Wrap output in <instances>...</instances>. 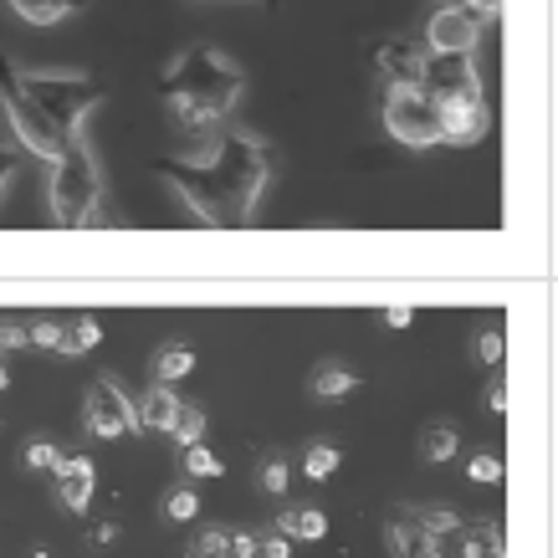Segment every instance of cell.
<instances>
[{"label": "cell", "instance_id": "cell-1", "mask_svg": "<svg viewBox=\"0 0 558 558\" xmlns=\"http://www.w3.org/2000/svg\"><path fill=\"white\" fill-rule=\"evenodd\" d=\"M159 180L185 201L190 216H201L205 226H246L256 216V205L267 195L271 180V149L256 134L241 129H216L210 144L195 154L170 159Z\"/></svg>", "mask_w": 558, "mask_h": 558}, {"label": "cell", "instance_id": "cell-2", "mask_svg": "<svg viewBox=\"0 0 558 558\" xmlns=\"http://www.w3.org/2000/svg\"><path fill=\"white\" fill-rule=\"evenodd\" d=\"M241 87H246L241 68L216 47L180 51L170 62V72H165V102H170L174 123L190 129V134H201V129L216 134L220 119L241 102Z\"/></svg>", "mask_w": 558, "mask_h": 558}, {"label": "cell", "instance_id": "cell-3", "mask_svg": "<svg viewBox=\"0 0 558 558\" xmlns=\"http://www.w3.org/2000/svg\"><path fill=\"white\" fill-rule=\"evenodd\" d=\"M102 170L87 134H77L47 170V210L57 226H98L102 220Z\"/></svg>", "mask_w": 558, "mask_h": 558}, {"label": "cell", "instance_id": "cell-4", "mask_svg": "<svg viewBox=\"0 0 558 558\" xmlns=\"http://www.w3.org/2000/svg\"><path fill=\"white\" fill-rule=\"evenodd\" d=\"M26 98L47 113L68 138H77L93 119V108L102 102V87L93 77H77V72H16Z\"/></svg>", "mask_w": 558, "mask_h": 558}, {"label": "cell", "instance_id": "cell-5", "mask_svg": "<svg viewBox=\"0 0 558 558\" xmlns=\"http://www.w3.org/2000/svg\"><path fill=\"white\" fill-rule=\"evenodd\" d=\"M0 108H5V119H11V134H16L36 159H47L51 165V159L72 144V138L62 134V129H57V123H51L32 98H26V87H21V77H16L11 62H0Z\"/></svg>", "mask_w": 558, "mask_h": 558}, {"label": "cell", "instance_id": "cell-6", "mask_svg": "<svg viewBox=\"0 0 558 558\" xmlns=\"http://www.w3.org/2000/svg\"><path fill=\"white\" fill-rule=\"evenodd\" d=\"M379 119L400 144L410 149H430L440 144V102L425 87H389L385 83V102H379Z\"/></svg>", "mask_w": 558, "mask_h": 558}, {"label": "cell", "instance_id": "cell-7", "mask_svg": "<svg viewBox=\"0 0 558 558\" xmlns=\"http://www.w3.org/2000/svg\"><path fill=\"white\" fill-rule=\"evenodd\" d=\"M83 425H87V436H98V440H123L129 430H138V405L123 395L119 379H93L87 385V400H83Z\"/></svg>", "mask_w": 558, "mask_h": 558}, {"label": "cell", "instance_id": "cell-8", "mask_svg": "<svg viewBox=\"0 0 558 558\" xmlns=\"http://www.w3.org/2000/svg\"><path fill=\"white\" fill-rule=\"evenodd\" d=\"M421 87L436 102H446V98H476V93H482L476 57H466V51H425V77H421Z\"/></svg>", "mask_w": 558, "mask_h": 558}, {"label": "cell", "instance_id": "cell-9", "mask_svg": "<svg viewBox=\"0 0 558 558\" xmlns=\"http://www.w3.org/2000/svg\"><path fill=\"white\" fill-rule=\"evenodd\" d=\"M482 32H487V26H482L461 0H451V5H440L436 16L425 21V51H466V57H476Z\"/></svg>", "mask_w": 558, "mask_h": 558}, {"label": "cell", "instance_id": "cell-10", "mask_svg": "<svg viewBox=\"0 0 558 558\" xmlns=\"http://www.w3.org/2000/svg\"><path fill=\"white\" fill-rule=\"evenodd\" d=\"M385 543H389V554L395 558H451L446 554V543H440L410 508H400L385 523Z\"/></svg>", "mask_w": 558, "mask_h": 558}, {"label": "cell", "instance_id": "cell-11", "mask_svg": "<svg viewBox=\"0 0 558 558\" xmlns=\"http://www.w3.org/2000/svg\"><path fill=\"white\" fill-rule=\"evenodd\" d=\"M487 102L476 98H446L440 102V144H476L487 138Z\"/></svg>", "mask_w": 558, "mask_h": 558}, {"label": "cell", "instance_id": "cell-12", "mask_svg": "<svg viewBox=\"0 0 558 558\" xmlns=\"http://www.w3.org/2000/svg\"><path fill=\"white\" fill-rule=\"evenodd\" d=\"M374 68H379V77H385L389 87H421L425 77V47H415V41H379L374 47Z\"/></svg>", "mask_w": 558, "mask_h": 558}, {"label": "cell", "instance_id": "cell-13", "mask_svg": "<svg viewBox=\"0 0 558 558\" xmlns=\"http://www.w3.org/2000/svg\"><path fill=\"white\" fill-rule=\"evenodd\" d=\"M57 502L68 512H87V502H93V487H98V472H93V461L87 457H62V466H57Z\"/></svg>", "mask_w": 558, "mask_h": 558}, {"label": "cell", "instance_id": "cell-14", "mask_svg": "<svg viewBox=\"0 0 558 558\" xmlns=\"http://www.w3.org/2000/svg\"><path fill=\"white\" fill-rule=\"evenodd\" d=\"M134 405H138V430H165V436H170L174 415H180V405H185V400L174 395V385H149Z\"/></svg>", "mask_w": 558, "mask_h": 558}, {"label": "cell", "instance_id": "cell-15", "mask_svg": "<svg viewBox=\"0 0 558 558\" xmlns=\"http://www.w3.org/2000/svg\"><path fill=\"white\" fill-rule=\"evenodd\" d=\"M271 527H277L288 543H318V538H328V512H318V508H282Z\"/></svg>", "mask_w": 558, "mask_h": 558}, {"label": "cell", "instance_id": "cell-16", "mask_svg": "<svg viewBox=\"0 0 558 558\" xmlns=\"http://www.w3.org/2000/svg\"><path fill=\"white\" fill-rule=\"evenodd\" d=\"M190 369H195V349L190 343H159V354H154V385H174Z\"/></svg>", "mask_w": 558, "mask_h": 558}, {"label": "cell", "instance_id": "cell-17", "mask_svg": "<svg viewBox=\"0 0 558 558\" xmlns=\"http://www.w3.org/2000/svg\"><path fill=\"white\" fill-rule=\"evenodd\" d=\"M457 543H461V558H508L502 554V533L492 523H461Z\"/></svg>", "mask_w": 558, "mask_h": 558}, {"label": "cell", "instance_id": "cell-18", "mask_svg": "<svg viewBox=\"0 0 558 558\" xmlns=\"http://www.w3.org/2000/svg\"><path fill=\"white\" fill-rule=\"evenodd\" d=\"M83 0H11V11L21 21H32V26H57V21H68Z\"/></svg>", "mask_w": 558, "mask_h": 558}, {"label": "cell", "instance_id": "cell-19", "mask_svg": "<svg viewBox=\"0 0 558 558\" xmlns=\"http://www.w3.org/2000/svg\"><path fill=\"white\" fill-rule=\"evenodd\" d=\"M457 446H461L457 425L440 421V425H425V430H421V461H436V466H440V461L457 457Z\"/></svg>", "mask_w": 558, "mask_h": 558}, {"label": "cell", "instance_id": "cell-20", "mask_svg": "<svg viewBox=\"0 0 558 558\" xmlns=\"http://www.w3.org/2000/svg\"><path fill=\"white\" fill-rule=\"evenodd\" d=\"M241 543V558H288L292 554V543L271 527V533H236Z\"/></svg>", "mask_w": 558, "mask_h": 558}, {"label": "cell", "instance_id": "cell-21", "mask_svg": "<svg viewBox=\"0 0 558 558\" xmlns=\"http://www.w3.org/2000/svg\"><path fill=\"white\" fill-rule=\"evenodd\" d=\"M359 389V374L339 369V364H323L318 374H313V395L318 400H339V395H354Z\"/></svg>", "mask_w": 558, "mask_h": 558}, {"label": "cell", "instance_id": "cell-22", "mask_svg": "<svg viewBox=\"0 0 558 558\" xmlns=\"http://www.w3.org/2000/svg\"><path fill=\"white\" fill-rule=\"evenodd\" d=\"M303 472L313 476V482H328V476L339 472V446H328V440H313L303 451Z\"/></svg>", "mask_w": 558, "mask_h": 558}, {"label": "cell", "instance_id": "cell-23", "mask_svg": "<svg viewBox=\"0 0 558 558\" xmlns=\"http://www.w3.org/2000/svg\"><path fill=\"white\" fill-rule=\"evenodd\" d=\"M98 343H102V323L93 318V313L68 323V354H87V349H98Z\"/></svg>", "mask_w": 558, "mask_h": 558}, {"label": "cell", "instance_id": "cell-24", "mask_svg": "<svg viewBox=\"0 0 558 558\" xmlns=\"http://www.w3.org/2000/svg\"><path fill=\"white\" fill-rule=\"evenodd\" d=\"M170 436H174V446H201L205 440V410L201 405H180Z\"/></svg>", "mask_w": 558, "mask_h": 558}, {"label": "cell", "instance_id": "cell-25", "mask_svg": "<svg viewBox=\"0 0 558 558\" xmlns=\"http://www.w3.org/2000/svg\"><path fill=\"white\" fill-rule=\"evenodd\" d=\"M195 554L201 558H241V543H236V533H226V527H205L201 543H195Z\"/></svg>", "mask_w": 558, "mask_h": 558}, {"label": "cell", "instance_id": "cell-26", "mask_svg": "<svg viewBox=\"0 0 558 558\" xmlns=\"http://www.w3.org/2000/svg\"><path fill=\"white\" fill-rule=\"evenodd\" d=\"M165 518H170V523H190V518H201V497H195V487H174L170 497H165Z\"/></svg>", "mask_w": 558, "mask_h": 558}, {"label": "cell", "instance_id": "cell-27", "mask_svg": "<svg viewBox=\"0 0 558 558\" xmlns=\"http://www.w3.org/2000/svg\"><path fill=\"white\" fill-rule=\"evenodd\" d=\"M32 349H57V354H68V323L36 318L32 323Z\"/></svg>", "mask_w": 558, "mask_h": 558}, {"label": "cell", "instance_id": "cell-28", "mask_svg": "<svg viewBox=\"0 0 558 558\" xmlns=\"http://www.w3.org/2000/svg\"><path fill=\"white\" fill-rule=\"evenodd\" d=\"M410 512H415V518H421L436 538H457V533H461V518L451 508H410Z\"/></svg>", "mask_w": 558, "mask_h": 558}, {"label": "cell", "instance_id": "cell-29", "mask_svg": "<svg viewBox=\"0 0 558 558\" xmlns=\"http://www.w3.org/2000/svg\"><path fill=\"white\" fill-rule=\"evenodd\" d=\"M26 466H32V472H57V466H62V451H57L47 436H32L26 440Z\"/></svg>", "mask_w": 558, "mask_h": 558}, {"label": "cell", "instance_id": "cell-30", "mask_svg": "<svg viewBox=\"0 0 558 558\" xmlns=\"http://www.w3.org/2000/svg\"><path fill=\"white\" fill-rule=\"evenodd\" d=\"M185 472L190 476H220L226 466H220V457L210 446H185Z\"/></svg>", "mask_w": 558, "mask_h": 558}, {"label": "cell", "instance_id": "cell-31", "mask_svg": "<svg viewBox=\"0 0 558 558\" xmlns=\"http://www.w3.org/2000/svg\"><path fill=\"white\" fill-rule=\"evenodd\" d=\"M5 349H32V323L0 318V354H5Z\"/></svg>", "mask_w": 558, "mask_h": 558}, {"label": "cell", "instance_id": "cell-32", "mask_svg": "<svg viewBox=\"0 0 558 558\" xmlns=\"http://www.w3.org/2000/svg\"><path fill=\"white\" fill-rule=\"evenodd\" d=\"M256 476H262V487H267L271 497H277V492H288V476H292V466H288V461H282V457H271V461H262V472H256Z\"/></svg>", "mask_w": 558, "mask_h": 558}, {"label": "cell", "instance_id": "cell-33", "mask_svg": "<svg viewBox=\"0 0 558 558\" xmlns=\"http://www.w3.org/2000/svg\"><path fill=\"white\" fill-rule=\"evenodd\" d=\"M466 476H472V482H502V461L497 457H472L466 461Z\"/></svg>", "mask_w": 558, "mask_h": 558}, {"label": "cell", "instance_id": "cell-34", "mask_svg": "<svg viewBox=\"0 0 558 558\" xmlns=\"http://www.w3.org/2000/svg\"><path fill=\"white\" fill-rule=\"evenodd\" d=\"M476 354L487 359V364H502V333H497V328H487V333L476 339Z\"/></svg>", "mask_w": 558, "mask_h": 558}, {"label": "cell", "instance_id": "cell-35", "mask_svg": "<svg viewBox=\"0 0 558 558\" xmlns=\"http://www.w3.org/2000/svg\"><path fill=\"white\" fill-rule=\"evenodd\" d=\"M461 5H466L482 26H487V21H497V11H502V0H461Z\"/></svg>", "mask_w": 558, "mask_h": 558}, {"label": "cell", "instance_id": "cell-36", "mask_svg": "<svg viewBox=\"0 0 558 558\" xmlns=\"http://www.w3.org/2000/svg\"><path fill=\"white\" fill-rule=\"evenodd\" d=\"M410 318H415V307H410V303L385 307V323H389V328H410Z\"/></svg>", "mask_w": 558, "mask_h": 558}, {"label": "cell", "instance_id": "cell-37", "mask_svg": "<svg viewBox=\"0 0 558 558\" xmlns=\"http://www.w3.org/2000/svg\"><path fill=\"white\" fill-rule=\"evenodd\" d=\"M487 405L497 410V415H502V410H508V385H502V379H497V385L487 389Z\"/></svg>", "mask_w": 558, "mask_h": 558}, {"label": "cell", "instance_id": "cell-38", "mask_svg": "<svg viewBox=\"0 0 558 558\" xmlns=\"http://www.w3.org/2000/svg\"><path fill=\"white\" fill-rule=\"evenodd\" d=\"M119 538V523H98L93 527V543H113Z\"/></svg>", "mask_w": 558, "mask_h": 558}, {"label": "cell", "instance_id": "cell-39", "mask_svg": "<svg viewBox=\"0 0 558 558\" xmlns=\"http://www.w3.org/2000/svg\"><path fill=\"white\" fill-rule=\"evenodd\" d=\"M11 174H16V165H11V159H5V154H0V190L11 185Z\"/></svg>", "mask_w": 558, "mask_h": 558}, {"label": "cell", "instance_id": "cell-40", "mask_svg": "<svg viewBox=\"0 0 558 558\" xmlns=\"http://www.w3.org/2000/svg\"><path fill=\"white\" fill-rule=\"evenodd\" d=\"M11 385V369H5V354H0V389Z\"/></svg>", "mask_w": 558, "mask_h": 558}, {"label": "cell", "instance_id": "cell-41", "mask_svg": "<svg viewBox=\"0 0 558 558\" xmlns=\"http://www.w3.org/2000/svg\"><path fill=\"white\" fill-rule=\"evenodd\" d=\"M32 558H51V554H47V548H36V554H32Z\"/></svg>", "mask_w": 558, "mask_h": 558}, {"label": "cell", "instance_id": "cell-42", "mask_svg": "<svg viewBox=\"0 0 558 558\" xmlns=\"http://www.w3.org/2000/svg\"><path fill=\"white\" fill-rule=\"evenodd\" d=\"M180 558H201V554H195V548H190V554H180Z\"/></svg>", "mask_w": 558, "mask_h": 558}, {"label": "cell", "instance_id": "cell-43", "mask_svg": "<svg viewBox=\"0 0 558 558\" xmlns=\"http://www.w3.org/2000/svg\"><path fill=\"white\" fill-rule=\"evenodd\" d=\"M446 5H451V0H446Z\"/></svg>", "mask_w": 558, "mask_h": 558}]
</instances>
